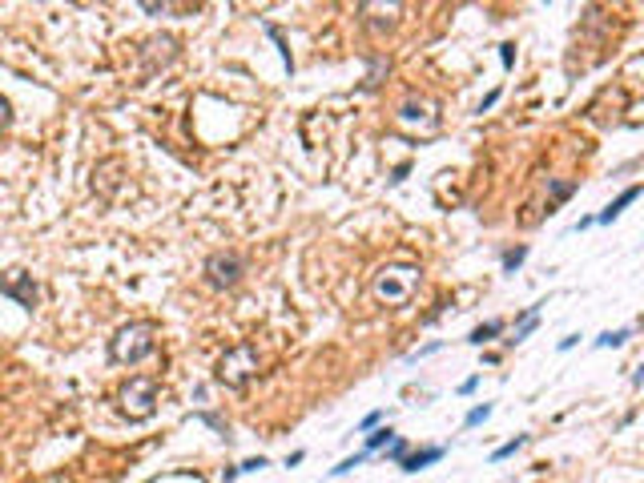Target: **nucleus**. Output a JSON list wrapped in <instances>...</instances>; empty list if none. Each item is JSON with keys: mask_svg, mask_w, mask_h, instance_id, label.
<instances>
[{"mask_svg": "<svg viewBox=\"0 0 644 483\" xmlns=\"http://www.w3.org/2000/svg\"><path fill=\"white\" fill-rule=\"evenodd\" d=\"M157 350V326L154 322H125L109 338V359L113 362H141Z\"/></svg>", "mask_w": 644, "mask_h": 483, "instance_id": "obj_1", "label": "nucleus"}, {"mask_svg": "<svg viewBox=\"0 0 644 483\" xmlns=\"http://www.w3.org/2000/svg\"><path fill=\"white\" fill-rule=\"evenodd\" d=\"M157 391H161V382L154 379V375H134V379L121 387V415L134 419V423H141V419H149L157 411Z\"/></svg>", "mask_w": 644, "mask_h": 483, "instance_id": "obj_2", "label": "nucleus"}, {"mask_svg": "<svg viewBox=\"0 0 644 483\" xmlns=\"http://www.w3.org/2000/svg\"><path fill=\"white\" fill-rule=\"evenodd\" d=\"M258 367H262L258 347L238 342V347H230L222 355V362H218V382H226V387H246V382L258 375Z\"/></svg>", "mask_w": 644, "mask_h": 483, "instance_id": "obj_3", "label": "nucleus"}, {"mask_svg": "<svg viewBox=\"0 0 644 483\" xmlns=\"http://www.w3.org/2000/svg\"><path fill=\"white\" fill-rule=\"evenodd\" d=\"M415 286H419V266H383L375 278V294L391 306L407 302Z\"/></svg>", "mask_w": 644, "mask_h": 483, "instance_id": "obj_4", "label": "nucleus"}, {"mask_svg": "<svg viewBox=\"0 0 644 483\" xmlns=\"http://www.w3.org/2000/svg\"><path fill=\"white\" fill-rule=\"evenodd\" d=\"M242 274H246V262H242V254H233V250H222V254H210V258H206V282L218 286V290L238 286Z\"/></svg>", "mask_w": 644, "mask_h": 483, "instance_id": "obj_5", "label": "nucleus"}, {"mask_svg": "<svg viewBox=\"0 0 644 483\" xmlns=\"http://www.w3.org/2000/svg\"><path fill=\"white\" fill-rule=\"evenodd\" d=\"M4 294H9V298H16L24 310H33V306H36L33 274H24V270H9V274H4Z\"/></svg>", "mask_w": 644, "mask_h": 483, "instance_id": "obj_6", "label": "nucleus"}, {"mask_svg": "<svg viewBox=\"0 0 644 483\" xmlns=\"http://www.w3.org/2000/svg\"><path fill=\"white\" fill-rule=\"evenodd\" d=\"M640 193H644V185H628V190H624L620 198H616V202H608L604 210H600V214H596V222H604V225H608V222H616V218H620L624 210H628V205H633L636 198H640Z\"/></svg>", "mask_w": 644, "mask_h": 483, "instance_id": "obj_7", "label": "nucleus"}, {"mask_svg": "<svg viewBox=\"0 0 644 483\" xmlns=\"http://www.w3.org/2000/svg\"><path fill=\"white\" fill-rule=\"evenodd\" d=\"M447 455V447H423V451H411L407 459L399 463L403 472H423V467H431V463H439Z\"/></svg>", "mask_w": 644, "mask_h": 483, "instance_id": "obj_8", "label": "nucleus"}, {"mask_svg": "<svg viewBox=\"0 0 644 483\" xmlns=\"http://www.w3.org/2000/svg\"><path fill=\"white\" fill-rule=\"evenodd\" d=\"M419 117H423V121H427V129H431V125H435V113H431V105H427V101H415V97H411V101H407V105H403V109H399V121H419Z\"/></svg>", "mask_w": 644, "mask_h": 483, "instance_id": "obj_9", "label": "nucleus"}, {"mask_svg": "<svg viewBox=\"0 0 644 483\" xmlns=\"http://www.w3.org/2000/svg\"><path fill=\"white\" fill-rule=\"evenodd\" d=\"M535 322H540V306H528L520 315V322H515V330H511V342H523V338L535 330Z\"/></svg>", "mask_w": 644, "mask_h": 483, "instance_id": "obj_10", "label": "nucleus"}, {"mask_svg": "<svg viewBox=\"0 0 644 483\" xmlns=\"http://www.w3.org/2000/svg\"><path fill=\"white\" fill-rule=\"evenodd\" d=\"M500 330H503V322H500V318H491V322L476 326V330L467 335V342H471V347H483V342H491V338L500 335Z\"/></svg>", "mask_w": 644, "mask_h": 483, "instance_id": "obj_11", "label": "nucleus"}, {"mask_svg": "<svg viewBox=\"0 0 644 483\" xmlns=\"http://www.w3.org/2000/svg\"><path fill=\"white\" fill-rule=\"evenodd\" d=\"M628 338H633V330H628V326H624V330H604V335L596 338V347H600V350H608V347H624Z\"/></svg>", "mask_w": 644, "mask_h": 483, "instance_id": "obj_12", "label": "nucleus"}, {"mask_svg": "<svg viewBox=\"0 0 644 483\" xmlns=\"http://www.w3.org/2000/svg\"><path fill=\"white\" fill-rule=\"evenodd\" d=\"M367 459H371V451H358V455H351V459H343V463H338V467H331V475H334V479H338V475H351V472H355V467H363V463H367Z\"/></svg>", "mask_w": 644, "mask_h": 483, "instance_id": "obj_13", "label": "nucleus"}, {"mask_svg": "<svg viewBox=\"0 0 644 483\" xmlns=\"http://www.w3.org/2000/svg\"><path fill=\"white\" fill-rule=\"evenodd\" d=\"M387 443H395V431H391V427H378V431H371V435H367V451H371V455H375L378 447H387Z\"/></svg>", "mask_w": 644, "mask_h": 483, "instance_id": "obj_14", "label": "nucleus"}, {"mask_svg": "<svg viewBox=\"0 0 644 483\" xmlns=\"http://www.w3.org/2000/svg\"><path fill=\"white\" fill-rule=\"evenodd\" d=\"M523 443H528V435H515V439H508L503 447H495V451H491V459H495V463H500V459H511V455H515V451H520Z\"/></svg>", "mask_w": 644, "mask_h": 483, "instance_id": "obj_15", "label": "nucleus"}, {"mask_svg": "<svg viewBox=\"0 0 644 483\" xmlns=\"http://www.w3.org/2000/svg\"><path fill=\"white\" fill-rule=\"evenodd\" d=\"M407 455H411V443H407V439H395V443L383 451V459H391V463H403Z\"/></svg>", "mask_w": 644, "mask_h": 483, "instance_id": "obj_16", "label": "nucleus"}, {"mask_svg": "<svg viewBox=\"0 0 644 483\" xmlns=\"http://www.w3.org/2000/svg\"><path fill=\"white\" fill-rule=\"evenodd\" d=\"M491 411H495V407H491V403H483V407H471V411H467V419H463V427H479V423H488V419H491Z\"/></svg>", "mask_w": 644, "mask_h": 483, "instance_id": "obj_17", "label": "nucleus"}, {"mask_svg": "<svg viewBox=\"0 0 644 483\" xmlns=\"http://www.w3.org/2000/svg\"><path fill=\"white\" fill-rule=\"evenodd\" d=\"M523 258H528V246L503 250V270H515V266H523Z\"/></svg>", "mask_w": 644, "mask_h": 483, "instance_id": "obj_18", "label": "nucleus"}, {"mask_svg": "<svg viewBox=\"0 0 644 483\" xmlns=\"http://www.w3.org/2000/svg\"><path fill=\"white\" fill-rule=\"evenodd\" d=\"M572 190H576L572 181H552V205H555V202H564V198H568ZM552 205H548V210H552Z\"/></svg>", "mask_w": 644, "mask_h": 483, "instance_id": "obj_19", "label": "nucleus"}, {"mask_svg": "<svg viewBox=\"0 0 644 483\" xmlns=\"http://www.w3.org/2000/svg\"><path fill=\"white\" fill-rule=\"evenodd\" d=\"M262 467H270V459H266V455H254V459H246L238 472H262Z\"/></svg>", "mask_w": 644, "mask_h": 483, "instance_id": "obj_20", "label": "nucleus"}, {"mask_svg": "<svg viewBox=\"0 0 644 483\" xmlns=\"http://www.w3.org/2000/svg\"><path fill=\"white\" fill-rule=\"evenodd\" d=\"M378 423H383V411H371V415L358 423V431H378Z\"/></svg>", "mask_w": 644, "mask_h": 483, "instance_id": "obj_21", "label": "nucleus"}, {"mask_svg": "<svg viewBox=\"0 0 644 483\" xmlns=\"http://www.w3.org/2000/svg\"><path fill=\"white\" fill-rule=\"evenodd\" d=\"M500 61H503V68L515 65V45H500Z\"/></svg>", "mask_w": 644, "mask_h": 483, "instance_id": "obj_22", "label": "nucleus"}, {"mask_svg": "<svg viewBox=\"0 0 644 483\" xmlns=\"http://www.w3.org/2000/svg\"><path fill=\"white\" fill-rule=\"evenodd\" d=\"M476 387H479V379H476V375H471V379H463V382H459V395H471V391H476Z\"/></svg>", "mask_w": 644, "mask_h": 483, "instance_id": "obj_23", "label": "nucleus"}, {"mask_svg": "<svg viewBox=\"0 0 644 483\" xmlns=\"http://www.w3.org/2000/svg\"><path fill=\"white\" fill-rule=\"evenodd\" d=\"M495 101H500V89H495V93H488V97H483V105H479V113H488V109H491V105H495Z\"/></svg>", "mask_w": 644, "mask_h": 483, "instance_id": "obj_24", "label": "nucleus"}, {"mask_svg": "<svg viewBox=\"0 0 644 483\" xmlns=\"http://www.w3.org/2000/svg\"><path fill=\"white\" fill-rule=\"evenodd\" d=\"M580 342V335H568V338H560V350H572Z\"/></svg>", "mask_w": 644, "mask_h": 483, "instance_id": "obj_25", "label": "nucleus"}]
</instances>
